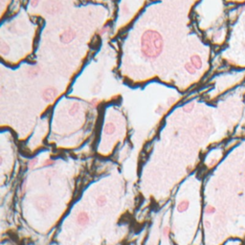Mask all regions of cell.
Segmentation results:
<instances>
[{"mask_svg":"<svg viewBox=\"0 0 245 245\" xmlns=\"http://www.w3.org/2000/svg\"><path fill=\"white\" fill-rule=\"evenodd\" d=\"M141 44L143 55L147 58H155L162 53L164 42L158 32L147 30L143 34Z\"/></svg>","mask_w":245,"mask_h":245,"instance_id":"6da1fadb","label":"cell"},{"mask_svg":"<svg viewBox=\"0 0 245 245\" xmlns=\"http://www.w3.org/2000/svg\"><path fill=\"white\" fill-rule=\"evenodd\" d=\"M45 13L49 14H54L61 10V3L59 0H47L43 6Z\"/></svg>","mask_w":245,"mask_h":245,"instance_id":"7a4b0ae2","label":"cell"},{"mask_svg":"<svg viewBox=\"0 0 245 245\" xmlns=\"http://www.w3.org/2000/svg\"><path fill=\"white\" fill-rule=\"evenodd\" d=\"M36 207L37 209L38 210L39 212L41 213H45L46 211L50 209L51 205H52V202L51 200L49 199V197L43 195V196H39L37 200H36Z\"/></svg>","mask_w":245,"mask_h":245,"instance_id":"3957f363","label":"cell"},{"mask_svg":"<svg viewBox=\"0 0 245 245\" xmlns=\"http://www.w3.org/2000/svg\"><path fill=\"white\" fill-rule=\"evenodd\" d=\"M58 96V90L54 87H49L42 93V98L45 102H52Z\"/></svg>","mask_w":245,"mask_h":245,"instance_id":"277c9868","label":"cell"},{"mask_svg":"<svg viewBox=\"0 0 245 245\" xmlns=\"http://www.w3.org/2000/svg\"><path fill=\"white\" fill-rule=\"evenodd\" d=\"M75 37H76V33L71 28H70V29L65 30L62 34H60L59 39H60V41L62 42V43H65V44H67V43L71 42L75 38Z\"/></svg>","mask_w":245,"mask_h":245,"instance_id":"5b68a950","label":"cell"},{"mask_svg":"<svg viewBox=\"0 0 245 245\" xmlns=\"http://www.w3.org/2000/svg\"><path fill=\"white\" fill-rule=\"evenodd\" d=\"M77 222L78 224L82 226V227H84L88 224L89 222V216L87 215L85 212H81L77 215Z\"/></svg>","mask_w":245,"mask_h":245,"instance_id":"8992f818","label":"cell"},{"mask_svg":"<svg viewBox=\"0 0 245 245\" xmlns=\"http://www.w3.org/2000/svg\"><path fill=\"white\" fill-rule=\"evenodd\" d=\"M191 63L192 64V66H194L196 70L197 69H201V68H202V65H203L202 59H201V58L198 55L191 56Z\"/></svg>","mask_w":245,"mask_h":245,"instance_id":"52a82bcc","label":"cell"},{"mask_svg":"<svg viewBox=\"0 0 245 245\" xmlns=\"http://www.w3.org/2000/svg\"><path fill=\"white\" fill-rule=\"evenodd\" d=\"M189 207H190V202H189V201L188 200H182L177 205V211L179 213H184L189 209Z\"/></svg>","mask_w":245,"mask_h":245,"instance_id":"ba28073f","label":"cell"},{"mask_svg":"<svg viewBox=\"0 0 245 245\" xmlns=\"http://www.w3.org/2000/svg\"><path fill=\"white\" fill-rule=\"evenodd\" d=\"M114 131H115L114 124H113V122H107L106 127H104V132L106 134H112V133H114Z\"/></svg>","mask_w":245,"mask_h":245,"instance_id":"9c48e42d","label":"cell"},{"mask_svg":"<svg viewBox=\"0 0 245 245\" xmlns=\"http://www.w3.org/2000/svg\"><path fill=\"white\" fill-rule=\"evenodd\" d=\"M96 203L99 207H103L106 206V203H107V199H106V195H100L98 198H97V201H96Z\"/></svg>","mask_w":245,"mask_h":245,"instance_id":"30bf717a","label":"cell"},{"mask_svg":"<svg viewBox=\"0 0 245 245\" xmlns=\"http://www.w3.org/2000/svg\"><path fill=\"white\" fill-rule=\"evenodd\" d=\"M80 107H81L80 103H78V102L74 103L73 106H71V108H70V110H69V114L71 116H75L78 113V111L80 110Z\"/></svg>","mask_w":245,"mask_h":245,"instance_id":"8fae6325","label":"cell"},{"mask_svg":"<svg viewBox=\"0 0 245 245\" xmlns=\"http://www.w3.org/2000/svg\"><path fill=\"white\" fill-rule=\"evenodd\" d=\"M39 73V68L38 67H32L28 70V75L31 78H34L37 77Z\"/></svg>","mask_w":245,"mask_h":245,"instance_id":"7c38bea8","label":"cell"},{"mask_svg":"<svg viewBox=\"0 0 245 245\" xmlns=\"http://www.w3.org/2000/svg\"><path fill=\"white\" fill-rule=\"evenodd\" d=\"M0 51H1V54H3V55L7 54L8 51H9V46L6 44L4 41H2L1 43H0Z\"/></svg>","mask_w":245,"mask_h":245,"instance_id":"4fadbf2b","label":"cell"},{"mask_svg":"<svg viewBox=\"0 0 245 245\" xmlns=\"http://www.w3.org/2000/svg\"><path fill=\"white\" fill-rule=\"evenodd\" d=\"M185 69L187 70V71L190 73V74H195V72H196V69L192 66V64L190 62V63H186V65H185Z\"/></svg>","mask_w":245,"mask_h":245,"instance_id":"5bb4252c","label":"cell"},{"mask_svg":"<svg viewBox=\"0 0 245 245\" xmlns=\"http://www.w3.org/2000/svg\"><path fill=\"white\" fill-rule=\"evenodd\" d=\"M194 107H195V103L194 102H189L188 104H186V106L183 107V110L185 112H187V113H189V112H191L192 109H194Z\"/></svg>","mask_w":245,"mask_h":245,"instance_id":"9a60e30c","label":"cell"},{"mask_svg":"<svg viewBox=\"0 0 245 245\" xmlns=\"http://www.w3.org/2000/svg\"><path fill=\"white\" fill-rule=\"evenodd\" d=\"M205 213L207 215H213V214L215 213V208L213 207V206H211V205H209V206H207L205 208Z\"/></svg>","mask_w":245,"mask_h":245,"instance_id":"2e32d148","label":"cell"},{"mask_svg":"<svg viewBox=\"0 0 245 245\" xmlns=\"http://www.w3.org/2000/svg\"><path fill=\"white\" fill-rule=\"evenodd\" d=\"M171 234V228L169 226H165L164 229H163V235L165 238H168Z\"/></svg>","mask_w":245,"mask_h":245,"instance_id":"e0dca14e","label":"cell"},{"mask_svg":"<svg viewBox=\"0 0 245 245\" xmlns=\"http://www.w3.org/2000/svg\"><path fill=\"white\" fill-rule=\"evenodd\" d=\"M38 163V159L37 158H34V159H33V160H31L30 162H29V168L30 169H32V168H34V166H36V164Z\"/></svg>","mask_w":245,"mask_h":245,"instance_id":"ac0fdd59","label":"cell"},{"mask_svg":"<svg viewBox=\"0 0 245 245\" xmlns=\"http://www.w3.org/2000/svg\"><path fill=\"white\" fill-rule=\"evenodd\" d=\"M55 162L53 161V160H46L44 163H43V166H44V167H48V166H51V165H53Z\"/></svg>","mask_w":245,"mask_h":245,"instance_id":"d6986e66","label":"cell"},{"mask_svg":"<svg viewBox=\"0 0 245 245\" xmlns=\"http://www.w3.org/2000/svg\"><path fill=\"white\" fill-rule=\"evenodd\" d=\"M39 2H40V0H31V5L33 7H36V6H38V4Z\"/></svg>","mask_w":245,"mask_h":245,"instance_id":"ffe728a7","label":"cell"},{"mask_svg":"<svg viewBox=\"0 0 245 245\" xmlns=\"http://www.w3.org/2000/svg\"><path fill=\"white\" fill-rule=\"evenodd\" d=\"M204 226L206 227V228H210V227H211V224H210L209 221H205L204 222Z\"/></svg>","mask_w":245,"mask_h":245,"instance_id":"44dd1931","label":"cell"},{"mask_svg":"<svg viewBox=\"0 0 245 245\" xmlns=\"http://www.w3.org/2000/svg\"><path fill=\"white\" fill-rule=\"evenodd\" d=\"M90 104H91V106H93V107H94V106H97V101H96V100L92 101Z\"/></svg>","mask_w":245,"mask_h":245,"instance_id":"7402d4cb","label":"cell"}]
</instances>
